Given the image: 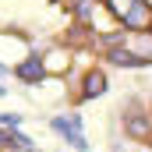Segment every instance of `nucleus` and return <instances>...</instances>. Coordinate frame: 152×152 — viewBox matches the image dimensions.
<instances>
[{
	"label": "nucleus",
	"instance_id": "3",
	"mask_svg": "<svg viewBox=\"0 0 152 152\" xmlns=\"http://www.w3.org/2000/svg\"><path fill=\"white\" fill-rule=\"evenodd\" d=\"M138 53H142V57H149V53H152V42H149V39H145V42H138ZM113 60H120V64H124V60H131V53H124V50H120Z\"/></svg>",
	"mask_w": 152,
	"mask_h": 152
},
{
	"label": "nucleus",
	"instance_id": "1",
	"mask_svg": "<svg viewBox=\"0 0 152 152\" xmlns=\"http://www.w3.org/2000/svg\"><path fill=\"white\" fill-rule=\"evenodd\" d=\"M106 4L127 28H134V32H149L152 28V7L145 0H106Z\"/></svg>",
	"mask_w": 152,
	"mask_h": 152
},
{
	"label": "nucleus",
	"instance_id": "2",
	"mask_svg": "<svg viewBox=\"0 0 152 152\" xmlns=\"http://www.w3.org/2000/svg\"><path fill=\"white\" fill-rule=\"evenodd\" d=\"M99 92H103V75L96 71V75L85 78V96H99Z\"/></svg>",
	"mask_w": 152,
	"mask_h": 152
}]
</instances>
